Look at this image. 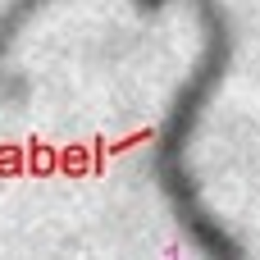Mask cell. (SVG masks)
I'll list each match as a JSON object with an SVG mask.
<instances>
[{"mask_svg":"<svg viewBox=\"0 0 260 260\" xmlns=\"http://www.w3.org/2000/svg\"><path fill=\"white\" fill-rule=\"evenodd\" d=\"M142 5H160V0H142Z\"/></svg>","mask_w":260,"mask_h":260,"instance_id":"3","label":"cell"},{"mask_svg":"<svg viewBox=\"0 0 260 260\" xmlns=\"http://www.w3.org/2000/svg\"><path fill=\"white\" fill-rule=\"evenodd\" d=\"M197 9H201V23H206V46H201L197 73L183 82V91L174 96V105H169V114H165L160 146H155V174H160V187H165V197H169V206H174L183 233H187L206 256L210 260H242L238 238H229V233L206 215V206H201V197H197V183H192V174H187V142H192V133H197V123H201V105H206L210 87L224 78L229 55H233V32H229L219 5H215V0H197Z\"/></svg>","mask_w":260,"mask_h":260,"instance_id":"1","label":"cell"},{"mask_svg":"<svg viewBox=\"0 0 260 260\" xmlns=\"http://www.w3.org/2000/svg\"><path fill=\"white\" fill-rule=\"evenodd\" d=\"M41 5H46V0H14V5L0 14V50L9 46V37H14V32L27 23V14H32V9H41Z\"/></svg>","mask_w":260,"mask_h":260,"instance_id":"2","label":"cell"}]
</instances>
